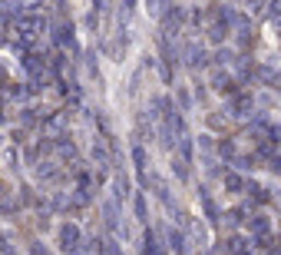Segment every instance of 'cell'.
<instances>
[{
	"label": "cell",
	"mask_w": 281,
	"mask_h": 255,
	"mask_svg": "<svg viewBox=\"0 0 281 255\" xmlns=\"http://www.w3.org/2000/svg\"><path fill=\"white\" fill-rule=\"evenodd\" d=\"M60 249H63V252H76V249H80V229H76L73 222L60 225Z\"/></svg>",
	"instance_id": "obj_1"
},
{
	"label": "cell",
	"mask_w": 281,
	"mask_h": 255,
	"mask_svg": "<svg viewBox=\"0 0 281 255\" xmlns=\"http://www.w3.org/2000/svg\"><path fill=\"white\" fill-rule=\"evenodd\" d=\"M169 3V0H146V7H149L152 13H162V7Z\"/></svg>",
	"instance_id": "obj_8"
},
{
	"label": "cell",
	"mask_w": 281,
	"mask_h": 255,
	"mask_svg": "<svg viewBox=\"0 0 281 255\" xmlns=\"http://www.w3.org/2000/svg\"><path fill=\"white\" fill-rule=\"evenodd\" d=\"M132 159H136V166H146V149L136 146V149H132Z\"/></svg>",
	"instance_id": "obj_10"
},
{
	"label": "cell",
	"mask_w": 281,
	"mask_h": 255,
	"mask_svg": "<svg viewBox=\"0 0 281 255\" xmlns=\"http://www.w3.org/2000/svg\"><path fill=\"white\" fill-rule=\"evenodd\" d=\"M241 186H245V179L238 176V172H228V176H225V189H232V192H238Z\"/></svg>",
	"instance_id": "obj_4"
},
{
	"label": "cell",
	"mask_w": 281,
	"mask_h": 255,
	"mask_svg": "<svg viewBox=\"0 0 281 255\" xmlns=\"http://www.w3.org/2000/svg\"><path fill=\"white\" fill-rule=\"evenodd\" d=\"M185 56H189V67H202V63H205V50H202L199 43L189 46V50H185Z\"/></svg>",
	"instance_id": "obj_2"
},
{
	"label": "cell",
	"mask_w": 281,
	"mask_h": 255,
	"mask_svg": "<svg viewBox=\"0 0 281 255\" xmlns=\"http://www.w3.org/2000/svg\"><path fill=\"white\" fill-rule=\"evenodd\" d=\"M251 232H258L261 239L268 235V222H265V215H255V219H251Z\"/></svg>",
	"instance_id": "obj_5"
},
{
	"label": "cell",
	"mask_w": 281,
	"mask_h": 255,
	"mask_svg": "<svg viewBox=\"0 0 281 255\" xmlns=\"http://www.w3.org/2000/svg\"><path fill=\"white\" fill-rule=\"evenodd\" d=\"M208 37H212V43H222V37H225V30H222V27H212V30H208Z\"/></svg>",
	"instance_id": "obj_12"
},
{
	"label": "cell",
	"mask_w": 281,
	"mask_h": 255,
	"mask_svg": "<svg viewBox=\"0 0 281 255\" xmlns=\"http://www.w3.org/2000/svg\"><path fill=\"white\" fill-rule=\"evenodd\" d=\"M172 172H175L179 179H185V176H189V169H185V159H172Z\"/></svg>",
	"instance_id": "obj_7"
},
{
	"label": "cell",
	"mask_w": 281,
	"mask_h": 255,
	"mask_svg": "<svg viewBox=\"0 0 281 255\" xmlns=\"http://www.w3.org/2000/svg\"><path fill=\"white\" fill-rule=\"evenodd\" d=\"M232 106H235V116H248V110H251V100H248V96H238V100L232 103Z\"/></svg>",
	"instance_id": "obj_3"
},
{
	"label": "cell",
	"mask_w": 281,
	"mask_h": 255,
	"mask_svg": "<svg viewBox=\"0 0 281 255\" xmlns=\"http://www.w3.org/2000/svg\"><path fill=\"white\" fill-rule=\"evenodd\" d=\"M136 215H139V222H146V196L142 192H136Z\"/></svg>",
	"instance_id": "obj_6"
},
{
	"label": "cell",
	"mask_w": 281,
	"mask_h": 255,
	"mask_svg": "<svg viewBox=\"0 0 281 255\" xmlns=\"http://www.w3.org/2000/svg\"><path fill=\"white\" fill-rule=\"evenodd\" d=\"M218 63H222V67L235 63V53H232V50H222V53H218Z\"/></svg>",
	"instance_id": "obj_9"
},
{
	"label": "cell",
	"mask_w": 281,
	"mask_h": 255,
	"mask_svg": "<svg viewBox=\"0 0 281 255\" xmlns=\"http://www.w3.org/2000/svg\"><path fill=\"white\" fill-rule=\"evenodd\" d=\"M37 176H40V179H50V176H53V166H50V163H40Z\"/></svg>",
	"instance_id": "obj_11"
}]
</instances>
